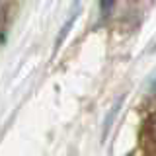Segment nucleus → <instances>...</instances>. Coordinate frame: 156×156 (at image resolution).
Returning a JSON list of instances; mask_svg holds the SVG:
<instances>
[{
    "instance_id": "obj_1",
    "label": "nucleus",
    "mask_w": 156,
    "mask_h": 156,
    "mask_svg": "<svg viewBox=\"0 0 156 156\" xmlns=\"http://www.w3.org/2000/svg\"><path fill=\"white\" fill-rule=\"evenodd\" d=\"M121 101H123V100H121V98H119V100H117V101H115V105H113V109H111V111H109V115H107V119H105V133H107V131H109V125H111V119H115V115H117V109H119V107H121Z\"/></svg>"
},
{
    "instance_id": "obj_2",
    "label": "nucleus",
    "mask_w": 156,
    "mask_h": 156,
    "mask_svg": "<svg viewBox=\"0 0 156 156\" xmlns=\"http://www.w3.org/2000/svg\"><path fill=\"white\" fill-rule=\"evenodd\" d=\"M100 4H101V10H104V12H107V10H109V8L115 4V0H100Z\"/></svg>"
}]
</instances>
